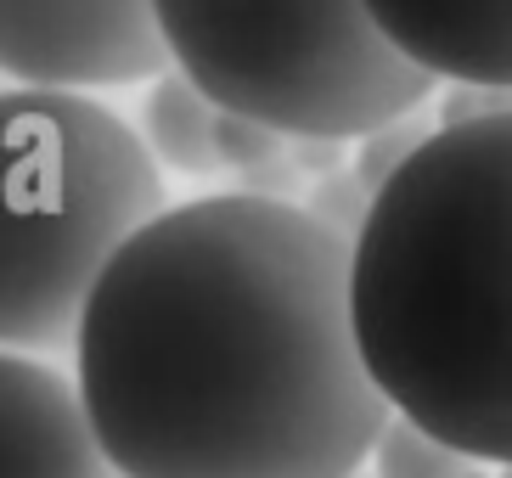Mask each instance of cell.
Listing matches in <instances>:
<instances>
[{"label": "cell", "mask_w": 512, "mask_h": 478, "mask_svg": "<svg viewBox=\"0 0 512 478\" xmlns=\"http://www.w3.org/2000/svg\"><path fill=\"white\" fill-rule=\"evenodd\" d=\"M355 242L214 192L164 209L96 282L74 389L119 478H361L394 405L366 372Z\"/></svg>", "instance_id": "obj_1"}, {"label": "cell", "mask_w": 512, "mask_h": 478, "mask_svg": "<svg viewBox=\"0 0 512 478\" xmlns=\"http://www.w3.org/2000/svg\"><path fill=\"white\" fill-rule=\"evenodd\" d=\"M355 338L394 417L484 467H512V113L439 124L372 197Z\"/></svg>", "instance_id": "obj_2"}, {"label": "cell", "mask_w": 512, "mask_h": 478, "mask_svg": "<svg viewBox=\"0 0 512 478\" xmlns=\"http://www.w3.org/2000/svg\"><path fill=\"white\" fill-rule=\"evenodd\" d=\"M147 141L79 90H0V349L51 355L124 242L164 214Z\"/></svg>", "instance_id": "obj_3"}, {"label": "cell", "mask_w": 512, "mask_h": 478, "mask_svg": "<svg viewBox=\"0 0 512 478\" xmlns=\"http://www.w3.org/2000/svg\"><path fill=\"white\" fill-rule=\"evenodd\" d=\"M169 68L220 113L287 141H361L422 113L434 79L372 23L366 0H158Z\"/></svg>", "instance_id": "obj_4"}, {"label": "cell", "mask_w": 512, "mask_h": 478, "mask_svg": "<svg viewBox=\"0 0 512 478\" xmlns=\"http://www.w3.org/2000/svg\"><path fill=\"white\" fill-rule=\"evenodd\" d=\"M0 74L79 96L169 74L158 0H0Z\"/></svg>", "instance_id": "obj_5"}, {"label": "cell", "mask_w": 512, "mask_h": 478, "mask_svg": "<svg viewBox=\"0 0 512 478\" xmlns=\"http://www.w3.org/2000/svg\"><path fill=\"white\" fill-rule=\"evenodd\" d=\"M0 478H119L96 445L79 389L0 349Z\"/></svg>", "instance_id": "obj_6"}, {"label": "cell", "mask_w": 512, "mask_h": 478, "mask_svg": "<svg viewBox=\"0 0 512 478\" xmlns=\"http://www.w3.org/2000/svg\"><path fill=\"white\" fill-rule=\"evenodd\" d=\"M366 12L434 85L512 90V0H366Z\"/></svg>", "instance_id": "obj_7"}, {"label": "cell", "mask_w": 512, "mask_h": 478, "mask_svg": "<svg viewBox=\"0 0 512 478\" xmlns=\"http://www.w3.org/2000/svg\"><path fill=\"white\" fill-rule=\"evenodd\" d=\"M214 119H220V107H214L181 68H169V74L152 79L147 102H141V141H147V152H158L169 169H181V175H214V169H220Z\"/></svg>", "instance_id": "obj_8"}, {"label": "cell", "mask_w": 512, "mask_h": 478, "mask_svg": "<svg viewBox=\"0 0 512 478\" xmlns=\"http://www.w3.org/2000/svg\"><path fill=\"white\" fill-rule=\"evenodd\" d=\"M467 467H473L467 456H456L451 445H439L434 434H422L417 422H406V417H394L372 450L377 478H462Z\"/></svg>", "instance_id": "obj_9"}, {"label": "cell", "mask_w": 512, "mask_h": 478, "mask_svg": "<svg viewBox=\"0 0 512 478\" xmlns=\"http://www.w3.org/2000/svg\"><path fill=\"white\" fill-rule=\"evenodd\" d=\"M439 124H428L422 119V113H411V119H394V124H383V130H372V135H361V147H355V175H361V186L366 192H383V186H389L394 175H400V169L411 164V152L422 147V141H428V135H434Z\"/></svg>", "instance_id": "obj_10"}, {"label": "cell", "mask_w": 512, "mask_h": 478, "mask_svg": "<svg viewBox=\"0 0 512 478\" xmlns=\"http://www.w3.org/2000/svg\"><path fill=\"white\" fill-rule=\"evenodd\" d=\"M299 209L316 214V220L327 225V231H338L344 242H355V237H361V225H366V214H372V192L361 186V175H355V169H344V175L316 180V186L304 192Z\"/></svg>", "instance_id": "obj_11"}, {"label": "cell", "mask_w": 512, "mask_h": 478, "mask_svg": "<svg viewBox=\"0 0 512 478\" xmlns=\"http://www.w3.org/2000/svg\"><path fill=\"white\" fill-rule=\"evenodd\" d=\"M214 152H220V169H254V164H271L287 152V135H276L271 124L259 119H242V113H220L214 119Z\"/></svg>", "instance_id": "obj_12"}, {"label": "cell", "mask_w": 512, "mask_h": 478, "mask_svg": "<svg viewBox=\"0 0 512 478\" xmlns=\"http://www.w3.org/2000/svg\"><path fill=\"white\" fill-rule=\"evenodd\" d=\"M512 90L507 85H439V124H479L507 119Z\"/></svg>", "instance_id": "obj_13"}, {"label": "cell", "mask_w": 512, "mask_h": 478, "mask_svg": "<svg viewBox=\"0 0 512 478\" xmlns=\"http://www.w3.org/2000/svg\"><path fill=\"white\" fill-rule=\"evenodd\" d=\"M237 192H242V197H265V203H293V197L310 192V186H304L299 164L282 152V158H271V164L242 169V175H237Z\"/></svg>", "instance_id": "obj_14"}, {"label": "cell", "mask_w": 512, "mask_h": 478, "mask_svg": "<svg viewBox=\"0 0 512 478\" xmlns=\"http://www.w3.org/2000/svg\"><path fill=\"white\" fill-rule=\"evenodd\" d=\"M287 158L299 164V175L316 186L327 175H344V141H327V135H304V141H287Z\"/></svg>", "instance_id": "obj_15"}, {"label": "cell", "mask_w": 512, "mask_h": 478, "mask_svg": "<svg viewBox=\"0 0 512 478\" xmlns=\"http://www.w3.org/2000/svg\"><path fill=\"white\" fill-rule=\"evenodd\" d=\"M462 478H490V473H473V467H467V473H462Z\"/></svg>", "instance_id": "obj_16"}, {"label": "cell", "mask_w": 512, "mask_h": 478, "mask_svg": "<svg viewBox=\"0 0 512 478\" xmlns=\"http://www.w3.org/2000/svg\"><path fill=\"white\" fill-rule=\"evenodd\" d=\"M496 478H512V467H501V473H496Z\"/></svg>", "instance_id": "obj_17"}]
</instances>
